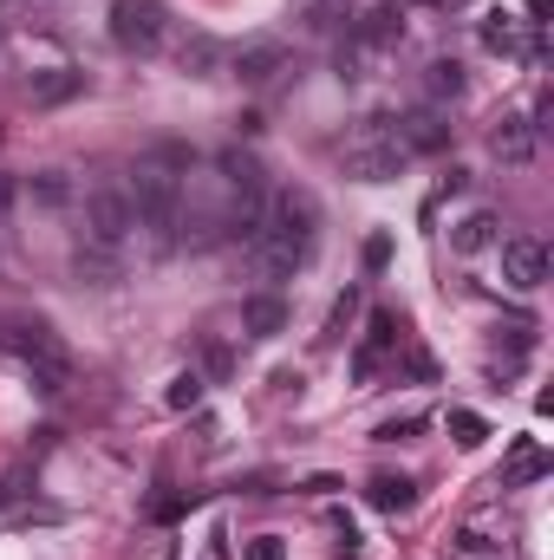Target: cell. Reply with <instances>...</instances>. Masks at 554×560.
<instances>
[{
    "mask_svg": "<svg viewBox=\"0 0 554 560\" xmlns=\"http://www.w3.org/2000/svg\"><path fill=\"white\" fill-rule=\"evenodd\" d=\"M280 72H287V46H280V39H255V46L235 59V79H242V85H275Z\"/></svg>",
    "mask_w": 554,
    "mask_h": 560,
    "instance_id": "9c48e42d",
    "label": "cell"
},
{
    "mask_svg": "<svg viewBox=\"0 0 554 560\" xmlns=\"http://www.w3.org/2000/svg\"><path fill=\"white\" fill-rule=\"evenodd\" d=\"M242 560H287V548H280V535H255V541L242 548Z\"/></svg>",
    "mask_w": 554,
    "mask_h": 560,
    "instance_id": "484cf974",
    "label": "cell"
},
{
    "mask_svg": "<svg viewBox=\"0 0 554 560\" xmlns=\"http://www.w3.org/2000/svg\"><path fill=\"white\" fill-rule=\"evenodd\" d=\"M385 255H392V242H385V235H372V242H366V261H372V268H385Z\"/></svg>",
    "mask_w": 554,
    "mask_h": 560,
    "instance_id": "f546056e",
    "label": "cell"
},
{
    "mask_svg": "<svg viewBox=\"0 0 554 560\" xmlns=\"http://www.w3.org/2000/svg\"><path fill=\"white\" fill-rule=\"evenodd\" d=\"M0 352H13L26 372H33V385L46 392V398H59L66 385H72V352H66V339L46 326V319H0Z\"/></svg>",
    "mask_w": 554,
    "mask_h": 560,
    "instance_id": "6da1fadb",
    "label": "cell"
},
{
    "mask_svg": "<svg viewBox=\"0 0 554 560\" xmlns=\"http://www.w3.org/2000/svg\"><path fill=\"white\" fill-rule=\"evenodd\" d=\"M424 423H430V418H417V411H412V418H392V423H379V443H405V436H417Z\"/></svg>",
    "mask_w": 554,
    "mask_h": 560,
    "instance_id": "d4e9b609",
    "label": "cell"
},
{
    "mask_svg": "<svg viewBox=\"0 0 554 560\" xmlns=\"http://www.w3.org/2000/svg\"><path fill=\"white\" fill-rule=\"evenodd\" d=\"M503 280H509L516 293H535V287L549 280V248H542L535 235H509V242H503Z\"/></svg>",
    "mask_w": 554,
    "mask_h": 560,
    "instance_id": "52a82bcc",
    "label": "cell"
},
{
    "mask_svg": "<svg viewBox=\"0 0 554 560\" xmlns=\"http://www.w3.org/2000/svg\"><path fill=\"white\" fill-rule=\"evenodd\" d=\"M399 33H405V13H399V7H379V13H366V20L353 26V39H359L366 52H372V46H392Z\"/></svg>",
    "mask_w": 554,
    "mask_h": 560,
    "instance_id": "9a60e30c",
    "label": "cell"
},
{
    "mask_svg": "<svg viewBox=\"0 0 554 560\" xmlns=\"http://www.w3.org/2000/svg\"><path fill=\"white\" fill-rule=\"evenodd\" d=\"M392 143H399L405 156H430V150H443V143H450V118H443L437 105H424V112H412V118H399Z\"/></svg>",
    "mask_w": 554,
    "mask_h": 560,
    "instance_id": "ba28073f",
    "label": "cell"
},
{
    "mask_svg": "<svg viewBox=\"0 0 554 560\" xmlns=\"http://www.w3.org/2000/svg\"><path fill=\"white\" fill-rule=\"evenodd\" d=\"M372 372H379V352L359 346V352H353V378H372Z\"/></svg>",
    "mask_w": 554,
    "mask_h": 560,
    "instance_id": "f1b7e54d",
    "label": "cell"
},
{
    "mask_svg": "<svg viewBox=\"0 0 554 560\" xmlns=\"http://www.w3.org/2000/svg\"><path fill=\"white\" fill-rule=\"evenodd\" d=\"M26 92H33V105H66V98H79V92H85V72H66V66H59V72L33 79Z\"/></svg>",
    "mask_w": 554,
    "mask_h": 560,
    "instance_id": "2e32d148",
    "label": "cell"
},
{
    "mask_svg": "<svg viewBox=\"0 0 554 560\" xmlns=\"http://www.w3.org/2000/svg\"><path fill=\"white\" fill-rule=\"evenodd\" d=\"M450 436H457V443H463V450H476V443H483V436H489V423L476 418V411H450Z\"/></svg>",
    "mask_w": 554,
    "mask_h": 560,
    "instance_id": "cb8c5ba5",
    "label": "cell"
},
{
    "mask_svg": "<svg viewBox=\"0 0 554 560\" xmlns=\"http://www.w3.org/2000/svg\"><path fill=\"white\" fill-rule=\"evenodd\" d=\"M457 548H463V555H489V548H503V535H496V522H489V515H476V522H463Z\"/></svg>",
    "mask_w": 554,
    "mask_h": 560,
    "instance_id": "603a6c76",
    "label": "cell"
},
{
    "mask_svg": "<svg viewBox=\"0 0 554 560\" xmlns=\"http://www.w3.org/2000/svg\"><path fill=\"white\" fill-rule=\"evenodd\" d=\"M183 163H189L183 150H157V156H143L131 170V215L157 242H170V229H176V170Z\"/></svg>",
    "mask_w": 554,
    "mask_h": 560,
    "instance_id": "7a4b0ae2",
    "label": "cell"
},
{
    "mask_svg": "<svg viewBox=\"0 0 554 560\" xmlns=\"http://www.w3.org/2000/svg\"><path fill=\"white\" fill-rule=\"evenodd\" d=\"M203 359H209V372H216V378H229V372H235V352H229L222 339H209V352H203Z\"/></svg>",
    "mask_w": 554,
    "mask_h": 560,
    "instance_id": "4316f807",
    "label": "cell"
},
{
    "mask_svg": "<svg viewBox=\"0 0 554 560\" xmlns=\"http://www.w3.org/2000/svg\"><path fill=\"white\" fill-rule=\"evenodd\" d=\"M131 229H138V215H131V196H125V189H92V196H85V248H92V255L112 261Z\"/></svg>",
    "mask_w": 554,
    "mask_h": 560,
    "instance_id": "277c9868",
    "label": "cell"
},
{
    "mask_svg": "<svg viewBox=\"0 0 554 560\" xmlns=\"http://www.w3.org/2000/svg\"><path fill=\"white\" fill-rule=\"evenodd\" d=\"M359 306H366V293H359V287H346V293L333 300V313H326V332H320V346H339V339L353 332V319H359Z\"/></svg>",
    "mask_w": 554,
    "mask_h": 560,
    "instance_id": "e0dca14e",
    "label": "cell"
},
{
    "mask_svg": "<svg viewBox=\"0 0 554 560\" xmlns=\"http://www.w3.org/2000/svg\"><path fill=\"white\" fill-rule=\"evenodd\" d=\"M542 476H549V456L522 443V450H516V463L503 469V489H522V482H542Z\"/></svg>",
    "mask_w": 554,
    "mask_h": 560,
    "instance_id": "44dd1931",
    "label": "cell"
},
{
    "mask_svg": "<svg viewBox=\"0 0 554 560\" xmlns=\"http://www.w3.org/2000/svg\"><path fill=\"white\" fill-rule=\"evenodd\" d=\"M424 98L430 105H457L463 98V66L457 59H430L424 66Z\"/></svg>",
    "mask_w": 554,
    "mask_h": 560,
    "instance_id": "7c38bea8",
    "label": "cell"
},
{
    "mask_svg": "<svg viewBox=\"0 0 554 560\" xmlns=\"http://www.w3.org/2000/svg\"><path fill=\"white\" fill-rule=\"evenodd\" d=\"M0 502H7V489H0Z\"/></svg>",
    "mask_w": 554,
    "mask_h": 560,
    "instance_id": "d6a6232c",
    "label": "cell"
},
{
    "mask_svg": "<svg viewBox=\"0 0 554 560\" xmlns=\"http://www.w3.org/2000/svg\"><path fill=\"white\" fill-rule=\"evenodd\" d=\"M489 150H496L503 163H529V156H535V125H529V118H503V125L489 131Z\"/></svg>",
    "mask_w": 554,
    "mask_h": 560,
    "instance_id": "8fae6325",
    "label": "cell"
},
{
    "mask_svg": "<svg viewBox=\"0 0 554 560\" xmlns=\"http://www.w3.org/2000/svg\"><path fill=\"white\" fill-rule=\"evenodd\" d=\"M366 495H372V509L405 515V509L417 502V482H412V476H372V482H366Z\"/></svg>",
    "mask_w": 554,
    "mask_h": 560,
    "instance_id": "5bb4252c",
    "label": "cell"
},
{
    "mask_svg": "<svg viewBox=\"0 0 554 560\" xmlns=\"http://www.w3.org/2000/svg\"><path fill=\"white\" fill-rule=\"evenodd\" d=\"M489 242H496V215H489V209H470V215L450 229V248H457V255H483Z\"/></svg>",
    "mask_w": 554,
    "mask_h": 560,
    "instance_id": "4fadbf2b",
    "label": "cell"
},
{
    "mask_svg": "<svg viewBox=\"0 0 554 560\" xmlns=\"http://www.w3.org/2000/svg\"><path fill=\"white\" fill-rule=\"evenodd\" d=\"M385 125H392V118H366V131L339 150L346 176H359V183H392V176H405V150L392 143Z\"/></svg>",
    "mask_w": 554,
    "mask_h": 560,
    "instance_id": "3957f363",
    "label": "cell"
},
{
    "mask_svg": "<svg viewBox=\"0 0 554 560\" xmlns=\"http://www.w3.org/2000/svg\"><path fill=\"white\" fill-rule=\"evenodd\" d=\"M483 46H489V52H509V59H516V52H529L522 26H516L509 13H489V20H483Z\"/></svg>",
    "mask_w": 554,
    "mask_h": 560,
    "instance_id": "ac0fdd59",
    "label": "cell"
},
{
    "mask_svg": "<svg viewBox=\"0 0 554 560\" xmlns=\"http://www.w3.org/2000/svg\"><path fill=\"white\" fill-rule=\"evenodd\" d=\"M163 405H170V411H196V405H203V372H176L170 392H163Z\"/></svg>",
    "mask_w": 554,
    "mask_h": 560,
    "instance_id": "7402d4cb",
    "label": "cell"
},
{
    "mask_svg": "<svg viewBox=\"0 0 554 560\" xmlns=\"http://www.w3.org/2000/svg\"><path fill=\"white\" fill-rule=\"evenodd\" d=\"M549 7H554V0H529V26H542V20H549Z\"/></svg>",
    "mask_w": 554,
    "mask_h": 560,
    "instance_id": "1f68e13d",
    "label": "cell"
},
{
    "mask_svg": "<svg viewBox=\"0 0 554 560\" xmlns=\"http://www.w3.org/2000/svg\"><path fill=\"white\" fill-rule=\"evenodd\" d=\"M307 235H287V229H255V242H249V261H255V275L262 280H293V268L307 261Z\"/></svg>",
    "mask_w": 554,
    "mask_h": 560,
    "instance_id": "8992f818",
    "label": "cell"
},
{
    "mask_svg": "<svg viewBox=\"0 0 554 560\" xmlns=\"http://www.w3.org/2000/svg\"><path fill=\"white\" fill-rule=\"evenodd\" d=\"M399 339H405V319H399L392 306H379V313H372V326H366V352H379V359H385V352H399Z\"/></svg>",
    "mask_w": 554,
    "mask_h": 560,
    "instance_id": "d6986e66",
    "label": "cell"
},
{
    "mask_svg": "<svg viewBox=\"0 0 554 560\" xmlns=\"http://www.w3.org/2000/svg\"><path fill=\"white\" fill-rule=\"evenodd\" d=\"M13 196H20V183H13V176H0V215L13 209Z\"/></svg>",
    "mask_w": 554,
    "mask_h": 560,
    "instance_id": "4dcf8cb0",
    "label": "cell"
},
{
    "mask_svg": "<svg viewBox=\"0 0 554 560\" xmlns=\"http://www.w3.org/2000/svg\"><path fill=\"white\" fill-rule=\"evenodd\" d=\"M280 326H287V300L280 293H249L242 300V332L249 339H275Z\"/></svg>",
    "mask_w": 554,
    "mask_h": 560,
    "instance_id": "30bf717a",
    "label": "cell"
},
{
    "mask_svg": "<svg viewBox=\"0 0 554 560\" xmlns=\"http://www.w3.org/2000/svg\"><path fill=\"white\" fill-rule=\"evenodd\" d=\"M33 189H39V202H66V176H59V170H46Z\"/></svg>",
    "mask_w": 554,
    "mask_h": 560,
    "instance_id": "83f0119b",
    "label": "cell"
},
{
    "mask_svg": "<svg viewBox=\"0 0 554 560\" xmlns=\"http://www.w3.org/2000/svg\"><path fill=\"white\" fill-rule=\"evenodd\" d=\"M163 26H170L163 0H112V39L125 52H157L163 46Z\"/></svg>",
    "mask_w": 554,
    "mask_h": 560,
    "instance_id": "5b68a950",
    "label": "cell"
},
{
    "mask_svg": "<svg viewBox=\"0 0 554 560\" xmlns=\"http://www.w3.org/2000/svg\"><path fill=\"white\" fill-rule=\"evenodd\" d=\"M313 33H339V26H353V0H307V13H300Z\"/></svg>",
    "mask_w": 554,
    "mask_h": 560,
    "instance_id": "ffe728a7",
    "label": "cell"
}]
</instances>
